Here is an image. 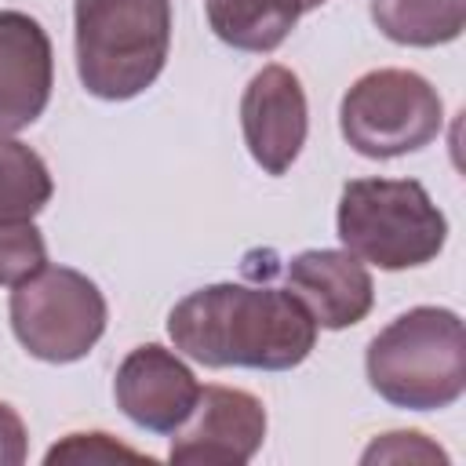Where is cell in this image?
Here are the masks:
<instances>
[{
  "mask_svg": "<svg viewBox=\"0 0 466 466\" xmlns=\"http://www.w3.org/2000/svg\"><path fill=\"white\" fill-rule=\"evenodd\" d=\"M55 58L44 25L22 11H0V135L29 127L51 98Z\"/></svg>",
  "mask_w": 466,
  "mask_h": 466,
  "instance_id": "cell-11",
  "label": "cell"
},
{
  "mask_svg": "<svg viewBox=\"0 0 466 466\" xmlns=\"http://www.w3.org/2000/svg\"><path fill=\"white\" fill-rule=\"evenodd\" d=\"M167 335L204 368L288 371L309 357L317 324L291 291L229 280L175 302Z\"/></svg>",
  "mask_w": 466,
  "mask_h": 466,
  "instance_id": "cell-1",
  "label": "cell"
},
{
  "mask_svg": "<svg viewBox=\"0 0 466 466\" xmlns=\"http://www.w3.org/2000/svg\"><path fill=\"white\" fill-rule=\"evenodd\" d=\"M47 266V244L33 222H0V284L15 288Z\"/></svg>",
  "mask_w": 466,
  "mask_h": 466,
  "instance_id": "cell-15",
  "label": "cell"
},
{
  "mask_svg": "<svg viewBox=\"0 0 466 466\" xmlns=\"http://www.w3.org/2000/svg\"><path fill=\"white\" fill-rule=\"evenodd\" d=\"M76 73L106 102L142 95L171 47V0H76Z\"/></svg>",
  "mask_w": 466,
  "mask_h": 466,
  "instance_id": "cell-3",
  "label": "cell"
},
{
  "mask_svg": "<svg viewBox=\"0 0 466 466\" xmlns=\"http://www.w3.org/2000/svg\"><path fill=\"white\" fill-rule=\"evenodd\" d=\"M266 441V408L255 393L204 386L189 419L175 430L167 459L175 466H240Z\"/></svg>",
  "mask_w": 466,
  "mask_h": 466,
  "instance_id": "cell-7",
  "label": "cell"
},
{
  "mask_svg": "<svg viewBox=\"0 0 466 466\" xmlns=\"http://www.w3.org/2000/svg\"><path fill=\"white\" fill-rule=\"evenodd\" d=\"M15 339L47 364L91 353L106 331V299L91 277L69 266H44L11 291Z\"/></svg>",
  "mask_w": 466,
  "mask_h": 466,
  "instance_id": "cell-6",
  "label": "cell"
},
{
  "mask_svg": "<svg viewBox=\"0 0 466 466\" xmlns=\"http://www.w3.org/2000/svg\"><path fill=\"white\" fill-rule=\"evenodd\" d=\"M116 459H127V462H153L149 455L116 444L109 433H69L62 444H55V448L44 455L47 466H55V462H116Z\"/></svg>",
  "mask_w": 466,
  "mask_h": 466,
  "instance_id": "cell-16",
  "label": "cell"
},
{
  "mask_svg": "<svg viewBox=\"0 0 466 466\" xmlns=\"http://www.w3.org/2000/svg\"><path fill=\"white\" fill-rule=\"evenodd\" d=\"M55 186L40 153L0 135V222H33L51 200Z\"/></svg>",
  "mask_w": 466,
  "mask_h": 466,
  "instance_id": "cell-14",
  "label": "cell"
},
{
  "mask_svg": "<svg viewBox=\"0 0 466 466\" xmlns=\"http://www.w3.org/2000/svg\"><path fill=\"white\" fill-rule=\"evenodd\" d=\"M444 109L437 87L411 69H371L342 95V138L371 160H390L430 146L441 135Z\"/></svg>",
  "mask_w": 466,
  "mask_h": 466,
  "instance_id": "cell-5",
  "label": "cell"
},
{
  "mask_svg": "<svg viewBox=\"0 0 466 466\" xmlns=\"http://www.w3.org/2000/svg\"><path fill=\"white\" fill-rule=\"evenodd\" d=\"M25 462V422L22 415L0 400V466Z\"/></svg>",
  "mask_w": 466,
  "mask_h": 466,
  "instance_id": "cell-18",
  "label": "cell"
},
{
  "mask_svg": "<svg viewBox=\"0 0 466 466\" xmlns=\"http://www.w3.org/2000/svg\"><path fill=\"white\" fill-rule=\"evenodd\" d=\"M339 240L379 269H411L441 255L448 222L415 178H353L339 197Z\"/></svg>",
  "mask_w": 466,
  "mask_h": 466,
  "instance_id": "cell-4",
  "label": "cell"
},
{
  "mask_svg": "<svg viewBox=\"0 0 466 466\" xmlns=\"http://www.w3.org/2000/svg\"><path fill=\"white\" fill-rule=\"evenodd\" d=\"M371 22L393 44L437 47L462 33L466 0H371Z\"/></svg>",
  "mask_w": 466,
  "mask_h": 466,
  "instance_id": "cell-13",
  "label": "cell"
},
{
  "mask_svg": "<svg viewBox=\"0 0 466 466\" xmlns=\"http://www.w3.org/2000/svg\"><path fill=\"white\" fill-rule=\"evenodd\" d=\"M448 462V455L422 433H386L364 451V462Z\"/></svg>",
  "mask_w": 466,
  "mask_h": 466,
  "instance_id": "cell-17",
  "label": "cell"
},
{
  "mask_svg": "<svg viewBox=\"0 0 466 466\" xmlns=\"http://www.w3.org/2000/svg\"><path fill=\"white\" fill-rule=\"evenodd\" d=\"M284 280H288V291L313 317V324L328 331L360 324L375 302L371 273L350 251H331V248L299 251L288 262Z\"/></svg>",
  "mask_w": 466,
  "mask_h": 466,
  "instance_id": "cell-10",
  "label": "cell"
},
{
  "mask_svg": "<svg viewBox=\"0 0 466 466\" xmlns=\"http://www.w3.org/2000/svg\"><path fill=\"white\" fill-rule=\"evenodd\" d=\"M113 397L116 408L135 426L149 433H175L189 419L200 397V382L171 350L149 342V346H135L120 360L113 379Z\"/></svg>",
  "mask_w": 466,
  "mask_h": 466,
  "instance_id": "cell-9",
  "label": "cell"
},
{
  "mask_svg": "<svg viewBox=\"0 0 466 466\" xmlns=\"http://www.w3.org/2000/svg\"><path fill=\"white\" fill-rule=\"evenodd\" d=\"M215 36L237 51H273L302 15V0H204Z\"/></svg>",
  "mask_w": 466,
  "mask_h": 466,
  "instance_id": "cell-12",
  "label": "cell"
},
{
  "mask_svg": "<svg viewBox=\"0 0 466 466\" xmlns=\"http://www.w3.org/2000/svg\"><path fill=\"white\" fill-rule=\"evenodd\" d=\"M324 0H302V11H313V7H320Z\"/></svg>",
  "mask_w": 466,
  "mask_h": 466,
  "instance_id": "cell-19",
  "label": "cell"
},
{
  "mask_svg": "<svg viewBox=\"0 0 466 466\" xmlns=\"http://www.w3.org/2000/svg\"><path fill=\"white\" fill-rule=\"evenodd\" d=\"M240 127L251 160L266 175H284L306 142V95L288 66L258 69L240 98Z\"/></svg>",
  "mask_w": 466,
  "mask_h": 466,
  "instance_id": "cell-8",
  "label": "cell"
},
{
  "mask_svg": "<svg viewBox=\"0 0 466 466\" xmlns=\"http://www.w3.org/2000/svg\"><path fill=\"white\" fill-rule=\"evenodd\" d=\"M371 390L411 411L448 408L466 390V335L462 320L441 306H415L390 320L368 342Z\"/></svg>",
  "mask_w": 466,
  "mask_h": 466,
  "instance_id": "cell-2",
  "label": "cell"
}]
</instances>
